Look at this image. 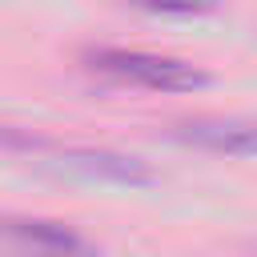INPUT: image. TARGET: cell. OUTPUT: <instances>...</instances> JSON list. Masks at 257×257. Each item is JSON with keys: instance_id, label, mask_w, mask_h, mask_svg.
I'll return each mask as SVG.
<instances>
[{"instance_id": "obj_1", "label": "cell", "mask_w": 257, "mask_h": 257, "mask_svg": "<svg viewBox=\"0 0 257 257\" xmlns=\"http://www.w3.org/2000/svg\"><path fill=\"white\" fill-rule=\"evenodd\" d=\"M88 68L116 80V84H137L149 92H189L209 84V72H201L189 60L177 56H161V52H145V48H92L84 52Z\"/></svg>"}, {"instance_id": "obj_2", "label": "cell", "mask_w": 257, "mask_h": 257, "mask_svg": "<svg viewBox=\"0 0 257 257\" xmlns=\"http://www.w3.org/2000/svg\"><path fill=\"white\" fill-rule=\"evenodd\" d=\"M0 245L8 257H96L72 225L44 217H0Z\"/></svg>"}, {"instance_id": "obj_3", "label": "cell", "mask_w": 257, "mask_h": 257, "mask_svg": "<svg viewBox=\"0 0 257 257\" xmlns=\"http://www.w3.org/2000/svg\"><path fill=\"white\" fill-rule=\"evenodd\" d=\"M56 169L76 173L84 181H108V185H153L157 173L133 157V153H112V149H64L56 157Z\"/></svg>"}, {"instance_id": "obj_4", "label": "cell", "mask_w": 257, "mask_h": 257, "mask_svg": "<svg viewBox=\"0 0 257 257\" xmlns=\"http://www.w3.org/2000/svg\"><path fill=\"white\" fill-rule=\"evenodd\" d=\"M177 141L225 153V157H257V120L241 116H197L177 124Z\"/></svg>"}, {"instance_id": "obj_5", "label": "cell", "mask_w": 257, "mask_h": 257, "mask_svg": "<svg viewBox=\"0 0 257 257\" xmlns=\"http://www.w3.org/2000/svg\"><path fill=\"white\" fill-rule=\"evenodd\" d=\"M137 8L145 12H157V16H201V12H213V0H133Z\"/></svg>"}, {"instance_id": "obj_6", "label": "cell", "mask_w": 257, "mask_h": 257, "mask_svg": "<svg viewBox=\"0 0 257 257\" xmlns=\"http://www.w3.org/2000/svg\"><path fill=\"white\" fill-rule=\"evenodd\" d=\"M8 145H28V141H24L20 133H4V128H0V149H8Z\"/></svg>"}]
</instances>
